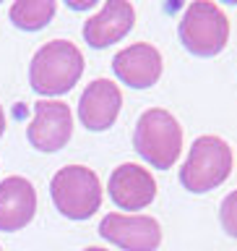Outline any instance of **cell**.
<instances>
[{"label": "cell", "instance_id": "obj_1", "mask_svg": "<svg viewBox=\"0 0 237 251\" xmlns=\"http://www.w3.org/2000/svg\"><path fill=\"white\" fill-rule=\"evenodd\" d=\"M84 74V55L68 39H52L31 58L29 84L42 97H58L70 92Z\"/></svg>", "mask_w": 237, "mask_h": 251}, {"label": "cell", "instance_id": "obj_17", "mask_svg": "<svg viewBox=\"0 0 237 251\" xmlns=\"http://www.w3.org/2000/svg\"><path fill=\"white\" fill-rule=\"evenodd\" d=\"M84 251H107V249H99V246H89V249H84Z\"/></svg>", "mask_w": 237, "mask_h": 251}, {"label": "cell", "instance_id": "obj_16", "mask_svg": "<svg viewBox=\"0 0 237 251\" xmlns=\"http://www.w3.org/2000/svg\"><path fill=\"white\" fill-rule=\"evenodd\" d=\"M5 131V113H3V105H0V136H3Z\"/></svg>", "mask_w": 237, "mask_h": 251}, {"label": "cell", "instance_id": "obj_2", "mask_svg": "<svg viewBox=\"0 0 237 251\" xmlns=\"http://www.w3.org/2000/svg\"><path fill=\"white\" fill-rule=\"evenodd\" d=\"M133 147L156 170H170L183 152V126L170 110L151 107L138 118Z\"/></svg>", "mask_w": 237, "mask_h": 251}, {"label": "cell", "instance_id": "obj_6", "mask_svg": "<svg viewBox=\"0 0 237 251\" xmlns=\"http://www.w3.org/2000/svg\"><path fill=\"white\" fill-rule=\"evenodd\" d=\"M99 235L123 251H156L162 243V227L151 215L109 212L99 223Z\"/></svg>", "mask_w": 237, "mask_h": 251}, {"label": "cell", "instance_id": "obj_11", "mask_svg": "<svg viewBox=\"0 0 237 251\" xmlns=\"http://www.w3.org/2000/svg\"><path fill=\"white\" fill-rule=\"evenodd\" d=\"M136 24V8L128 0H107L99 13H94L84 24V39L94 50H105V47L120 42Z\"/></svg>", "mask_w": 237, "mask_h": 251}, {"label": "cell", "instance_id": "obj_5", "mask_svg": "<svg viewBox=\"0 0 237 251\" xmlns=\"http://www.w3.org/2000/svg\"><path fill=\"white\" fill-rule=\"evenodd\" d=\"M50 194L55 209L68 220H89L102 207L99 176L84 165H65L52 176Z\"/></svg>", "mask_w": 237, "mask_h": 251}, {"label": "cell", "instance_id": "obj_15", "mask_svg": "<svg viewBox=\"0 0 237 251\" xmlns=\"http://www.w3.org/2000/svg\"><path fill=\"white\" fill-rule=\"evenodd\" d=\"M97 5V0H86V3H73V0H68V8H73V11H86V8H94Z\"/></svg>", "mask_w": 237, "mask_h": 251}, {"label": "cell", "instance_id": "obj_18", "mask_svg": "<svg viewBox=\"0 0 237 251\" xmlns=\"http://www.w3.org/2000/svg\"><path fill=\"white\" fill-rule=\"evenodd\" d=\"M0 251H3V249H0Z\"/></svg>", "mask_w": 237, "mask_h": 251}, {"label": "cell", "instance_id": "obj_3", "mask_svg": "<svg viewBox=\"0 0 237 251\" xmlns=\"http://www.w3.org/2000/svg\"><path fill=\"white\" fill-rule=\"evenodd\" d=\"M232 173V147L222 136L206 133L193 141L185 165L180 168V183L191 194H209L219 188Z\"/></svg>", "mask_w": 237, "mask_h": 251}, {"label": "cell", "instance_id": "obj_4", "mask_svg": "<svg viewBox=\"0 0 237 251\" xmlns=\"http://www.w3.org/2000/svg\"><path fill=\"white\" fill-rule=\"evenodd\" d=\"M180 42L195 58H214L230 42V19L216 3L195 0L185 8L177 26Z\"/></svg>", "mask_w": 237, "mask_h": 251}, {"label": "cell", "instance_id": "obj_12", "mask_svg": "<svg viewBox=\"0 0 237 251\" xmlns=\"http://www.w3.org/2000/svg\"><path fill=\"white\" fill-rule=\"evenodd\" d=\"M37 191L29 178L11 176L0 180V230L16 233L34 220Z\"/></svg>", "mask_w": 237, "mask_h": 251}, {"label": "cell", "instance_id": "obj_9", "mask_svg": "<svg viewBox=\"0 0 237 251\" xmlns=\"http://www.w3.org/2000/svg\"><path fill=\"white\" fill-rule=\"evenodd\" d=\"M123 107L120 86L109 78H94L78 100V121L89 131H107L115 126Z\"/></svg>", "mask_w": 237, "mask_h": 251}, {"label": "cell", "instance_id": "obj_7", "mask_svg": "<svg viewBox=\"0 0 237 251\" xmlns=\"http://www.w3.org/2000/svg\"><path fill=\"white\" fill-rule=\"evenodd\" d=\"M73 136V113L60 100H39L26 128L29 144L39 152H60Z\"/></svg>", "mask_w": 237, "mask_h": 251}, {"label": "cell", "instance_id": "obj_14", "mask_svg": "<svg viewBox=\"0 0 237 251\" xmlns=\"http://www.w3.org/2000/svg\"><path fill=\"white\" fill-rule=\"evenodd\" d=\"M219 223H222L227 235L237 238V191L224 196L222 207H219Z\"/></svg>", "mask_w": 237, "mask_h": 251}, {"label": "cell", "instance_id": "obj_13", "mask_svg": "<svg viewBox=\"0 0 237 251\" xmlns=\"http://www.w3.org/2000/svg\"><path fill=\"white\" fill-rule=\"evenodd\" d=\"M58 3L55 0H16L11 5V24L21 31H39L52 21Z\"/></svg>", "mask_w": 237, "mask_h": 251}, {"label": "cell", "instance_id": "obj_8", "mask_svg": "<svg viewBox=\"0 0 237 251\" xmlns=\"http://www.w3.org/2000/svg\"><path fill=\"white\" fill-rule=\"evenodd\" d=\"M107 191L117 209L136 212V209H146L156 199V180L151 170L141 168L136 162H123L109 176Z\"/></svg>", "mask_w": 237, "mask_h": 251}, {"label": "cell", "instance_id": "obj_10", "mask_svg": "<svg viewBox=\"0 0 237 251\" xmlns=\"http://www.w3.org/2000/svg\"><path fill=\"white\" fill-rule=\"evenodd\" d=\"M162 52L149 42H136L112 58V71L130 89H149L162 76Z\"/></svg>", "mask_w": 237, "mask_h": 251}]
</instances>
